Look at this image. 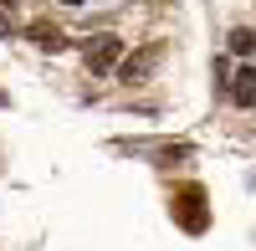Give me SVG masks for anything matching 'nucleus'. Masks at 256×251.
<instances>
[{
    "instance_id": "f257e3e1",
    "label": "nucleus",
    "mask_w": 256,
    "mask_h": 251,
    "mask_svg": "<svg viewBox=\"0 0 256 251\" xmlns=\"http://www.w3.org/2000/svg\"><path fill=\"white\" fill-rule=\"evenodd\" d=\"M174 216H180L184 231H205V226H210V216H205V190H200V184H184V190L174 195Z\"/></svg>"
},
{
    "instance_id": "f03ea898",
    "label": "nucleus",
    "mask_w": 256,
    "mask_h": 251,
    "mask_svg": "<svg viewBox=\"0 0 256 251\" xmlns=\"http://www.w3.org/2000/svg\"><path fill=\"white\" fill-rule=\"evenodd\" d=\"M118 56H123V41H118L113 31H102V36H92L88 46H82V62H88L92 72H113Z\"/></svg>"
},
{
    "instance_id": "7ed1b4c3",
    "label": "nucleus",
    "mask_w": 256,
    "mask_h": 251,
    "mask_svg": "<svg viewBox=\"0 0 256 251\" xmlns=\"http://www.w3.org/2000/svg\"><path fill=\"white\" fill-rule=\"evenodd\" d=\"M159 56H164V46H159V41H154V46H144L138 56H128L123 67H118V77H123V82H144V77H148V67H154Z\"/></svg>"
},
{
    "instance_id": "20e7f679",
    "label": "nucleus",
    "mask_w": 256,
    "mask_h": 251,
    "mask_svg": "<svg viewBox=\"0 0 256 251\" xmlns=\"http://www.w3.org/2000/svg\"><path fill=\"white\" fill-rule=\"evenodd\" d=\"M26 36L36 41L41 52H62V46H67V36H62V26H52V20H31V26H26Z\"/></svg>"
},
{
    "instance_id": "39448f33",
    "label": "nucleus",
    "mask_w": 256,
    "mask_h": 251,
    "mask_svg": "<svg viewBox=\"0 0 256 251\" xmlns=\"http://www.w3.org/2000/svg\"><path fill=\"white\" fill-rule=\"evenodd\" d=\"M230 102H236V108H251L256 102V67H241L230 77Z\"/></svg>"
},
{
    "instance_id": "423d86ee",
    "label": "nucleus",
    "mask_w": 256,
    "mask_h": 251,
    "mask_svg": "<svg viewBox=\"0 0 256 251\" xmlns=\"http://www.w3.org/2000/svg\"><path fill=\"white\" fill-rule=\"evenodd\" d=\"M251 46H256V36H251L246 26H236V31H230V52H236V56H246Z\"/></svg>"
},
{
    "instance_id": "0eeeda50",
    "label": "nucleus",
    "mask_w": 256,
    "mask_h": 251,
    "mask_svg": "<svg viewBox=\"0 0 256 251\" xmlns=\"http://www.w3.org/2000/svg\"><path fill=\"white\" fill-rule=\"evenodd\" d=\"M10 31H16V10L0 6V36H10Z\"/></svg>"
},
{
    "instance_id": "6e6552de",
    "label": "nucleus",
    "mask_w": 256,
    "mask_h": 251,
    "mask_svg": "<svg viewBox=\"0 0 256 251\" xmlns=\"http://www.w3.org/2000/svg\"><path fill=\"white\" fill-rule=\"evenodd\" d=\"M0 108H6V92H0Z\"/></svg>"
}]
</instances>
